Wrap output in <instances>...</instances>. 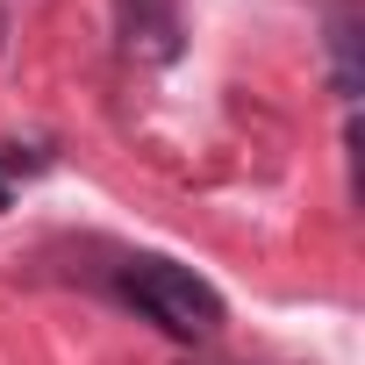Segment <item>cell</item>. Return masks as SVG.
<instances>
[{
    "label": "cell",
    "mask_w": 365,
    "mask_h": 365,
    "mask_svg": "<svg viewBox=\"0 0 365 365\" xmlns=\"http://www.w3.org/2000/svg\"><path fill=\"white\" fill-rule=\"evenodd\" d=\"M51 158L43 150H22V143H8L0 150V208H8V194H15V179H29V172H43Z\"/></svg>",
    "instance_id": "3"
},
{
    "label": "cell",
    "mask_w": 365,
    "mask_h": 365,
    "mask_svg": "<svg viewBox=\"0 0 365 365\" xmlns=\"http://www.w3.org/2000/svg\"><path fill=\"white\" fill-rule=\"evenodd\" d=\"M329 58H336V93L358 101V8L351 0H336V15H329Z\"/></svg>",
    "instance_id": "2"
},
{
    "label": "cell",
    "mask_w": 365,
    "mask_h": 365,
    "mask_svg": "<svg viewBox=\"0 0 365 365\" xmlns=\"http://www.w3.org/2000/svg\"><path fill=\"white\" fill-rule=\"evenodd\" d=\"M122 301H129L143 322H158L165 336H215V329L230 322L222 294H215L194 265H179V258H129V265H122Z\"/></svg>",
    "instance_id": "1"
}]
</instances>
